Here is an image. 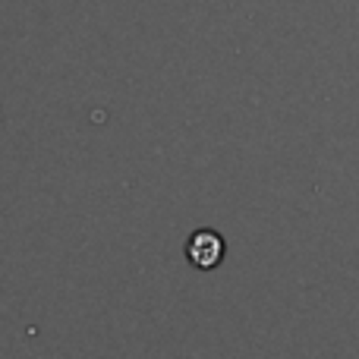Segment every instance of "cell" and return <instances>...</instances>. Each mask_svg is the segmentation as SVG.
Here are the masks:
<instances>
[{
	"mask_svg": "<svg viewBox=\"0 0 359 359\" xmlns=\"http://www.w3.org/2000/svg\"><path fill=\"white\" fill-rule=\"evenodd\" d=\"M224 252H227V246H224V236L217 233V230H196V233L189 236V243H186V259H189V265L198 268V271L217 268Z\"/></svg>",
	"mask_w": 359,
	"mask_h": 359,
	"instance_id": "6da1fadb",
	"label": "cell"
}]
</instances>
